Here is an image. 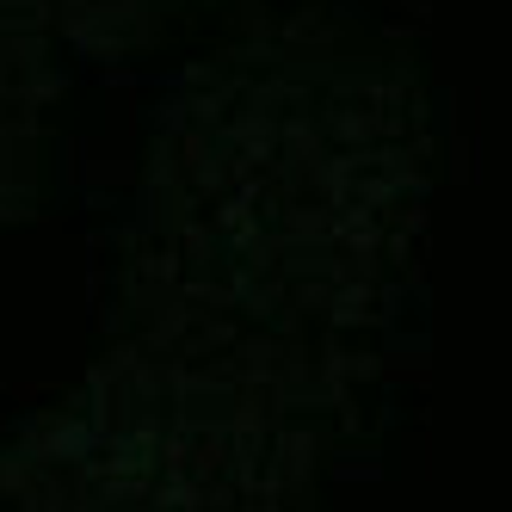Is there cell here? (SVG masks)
Wrapping results in <instances>:
<instances>
[{
  "mask_svg": "<svg viewBox=\"0 0 512 512\" xmlns=\"http://www.w3.org/2000/svg\"><path fill=\"white\" fill-rule=\"evenodd\" d=\"M451 112L383 0H272L167 62L99 247V340L408 420Z\"/></svg>",
  "mask_w": 512,
  "mask_h": 512,
  "instance_id": "cell-1",
  "label": "cell"
},
{
  "mask_svg": "<svg viewBox=\"0 0 512 512\" xmlns=\"http://www.w3.org/2000/svg\"><path fill=\"white\" fill-rule=\"evenodd\" d=\"M395 438L241 364L93 340L75 377L0 414V512H334V475Z\"/></svg>",
  "mask_w": 512,
  "mask_h": 512,
  "instance_id": "cell-2",
  "label": "cell"
},
{
  "mask_svg": "<svg viewBox=\"0 0 512 512\" xmlns=\"http://www.w3.org/2000/svg\"><path fill=\"white\" fill-rule=\"evenodd\" d=\"M81 75L38 0H0V241L50 223L75 192Z\"/></svg>",
  "mask_w": 512,
  "mask_h": 512,
  "instance_id": "cell-3",
  "label": "cell"
},
{
  "mask_svg": "<svg viewBox=\"0 0 512 512\" xmlns=\"http://www.w3.org/2000/svg\"><path fill=\"white\" fill-rule=\"evenodd\" d=\"M38 7L87 68H149L186 56L272 0H38Z\"/></svg>",
  "mask_w": 512,
  "mask_h": 512,
  "instance_id": "cell-4",
  "label": "cell"
}]
</instances>
